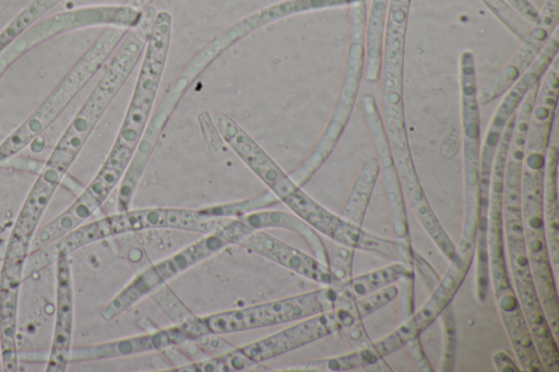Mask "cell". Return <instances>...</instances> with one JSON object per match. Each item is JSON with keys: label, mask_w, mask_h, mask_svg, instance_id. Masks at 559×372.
I'll return each instance as SVG.
<instances>
[{"label": "cell", "mask_w": 559, "mask_h": 372, "mask_svg": "<svg viewBox=\"0 0 559 372\" xmlns=\"http://www.w3.org/2000/svg\"><path fill=\"white\" fill-rule=\"evenodd\" d=\"M278 203V200L270 192L264 191L254 196L203 207L205 213L215 218H240L250 213L270 208Z\"/></svg>", "instance_id": "4316f807"}, {"label": "cell", "mask_w": 559, "mask_h": 372, "mask_svg": "<svg viewBox=\"0 0 559 372\" xmlns=\"http://www.w3.org/2000/svg\"><path fill=\"white\" fill-rule=\"evenodd\" d=\"M340 292L334 286L203 316L210 333L229 334L297 322L333 310Z\"/></svg>", "instance_id": "30bf717a"}, {"label": "cell", "mask_w": 559, "mask_h": 372, "mask_svg": "<svg viewBox=\"0 0 559 372\" xmlns=\"http://www.w3.org/2000/svg\"><path fill=\"white\" fill-rule=\"evenodd\" d=\"M0 2H1V0H0Z\"/></svg>", "instance_id": "ab89813d"}, {"label": "cell", "mask_w": 559, "mask_h": 372, "mask_svg": "<svg viewBox=\"0 0 559 372\" xmlns=\"http://www.w3.org/2000/svg\"><path fill=\"white\" fill-rule=\"evenodd\" d=\"M156 13L153 5L145 7L139 22L128 29L98 81L39 169L15 218L10 240L31 243L63 177L142 57Z\"/></svg>", "instance_id": "6da1fadb"}, {"label": "cell", "mask_w": 559, "mask_h": 372, "mask_svg": "<svg viewBox=\"0 0 559 372\" xmlns=\"http://www.w3.org/2000/svg\"><path fill=\"white\" fill-rule=\"evenodd\" d=\"M360 105L380 166L379 176L382 178L391 228L396 242V259L409 257L414 250L411 244L405 196L391 154L383 119L371 94L362 95Z\"/></svg>", "instance_id": "7c38bea8"}, {"label": "cell", "mask_w": 559, "mask_h": 372, "mask_svg": "<svg viewBox=\"0 0 559 372\" xmlns=\"http://www.w3.org/2000/svg\"><path fill=\"white\" fill-rule=\"evenodd\" d=\"M354 253V249L333 242L328 263L332 276V286H336L353 276Z\"/></svg>", "instance_id": "4dcf8cb0"}, {"label": "cell", "mask_w": 559, "mask_h": 372, "mask_svg": "<svg viewBox=\"0 0 559 372\" xmlns=\"http://www.w3.org/2000/svg\"><path fill=\"white\" fill-rule=\"evenodd\" d=\"M379 172L380 166L377 157H369L353 182L340 214L342 218L362 226Z\"/></svg>", "instance_id": "603a6c76"}, {"label": "cell", "mask_w": 559, "mask_h": 372, "mask_svg": "<svg viewBox=\"0 0 559 372\" xmlns=\"http://www.w3.org/2000/svg\"><path fill=\"white\" fill-rule=\"evenodd\" d=\"M527 23L533 24L538 17V11L528 0H504Z\"/></svg>", "instance_id": "d590c367"}, {"label": "cell", "mask_w": 559, "mask_h": 372, "mask_svg": "<svg viewBox=\"0 0 559 372\" xmlns=\"http://www.w3.org/2000/svg\"><path fill=\"white\" fill-rule=\"evenodd\" d=\"M392 371L373 348L372 341L349 352L293 364L285 371L345 372L354 370Z\"/></svg>", "instance_id": "7402d4cb"}, {"label": "cell", "mask_w": 559, "mask_h": 372, "mask_svg": "<svg viewBox=\"0 0 559 372\" xmlns=\"http://www.w3.org/2000/svg\"><path fill=\"white\" fill-rule=\"evenodd\" d=\"M236 244L309 280L322 286H332V276L326 264L262 229H251Z\"/></svg>", "instance_id": "ac0fdd59"}, {"label": "cell", "mask_w": 559, "mask_h": 372, "mask_svg": "<svg viewBox=\"0 0 559 372\" xmlns=\"http://www.w3.org/2000/svg\"><path fill=\"white\" fill-rule=\"evenodd\" d=\"M558 149L549 145L546 153L543 185V215L550 263L557 276L559 264V206L557 192Z\"/></svg>", "instance_id": "44dd1931"}, {"label": "cell", "mask_w": 559, "mask_h": 372, "mask_svg": "<svg viewBox=\"0 0 559 372\" xmlns=\"http://www.w3.org/2000/svg\"><path fill=\"white\" fill-rule=\"evenodd\" d=\"M366 22V0H355L349 4L348 47L330 119L310 154L289 173L300 187L305 185L329 159L355 108L365 70Z\"/></svg>", "instance_id": "5b68a950"}, {"label": "cell", "mask_w": 559, "mask_h": 372, "mask_svg": "<svg viewBox=\"0 0 559 372\" xmlns=\"http://www.w3.org/2000/svg\"><path fill=\"white\" fill-rule=\"evenodd\" d=\"M340 328V322L333 309L300 320L280 332L236 348L249 360L263 363L326 337Z\"/></svg>", "instance_id": "9a60e30c"}, {"label": "cell", "mask_w": 559, "mask_h": 372, "mask_svg": "<svg viewBox=\"0 0 559 372\" xmlns=\"http://www.w3.org/2000/svg\"><path fill=\"white\" fill-rule=\"evenodd\" d=\"M559 22V0H545L537 20L531 25L521 45L508 62L478 89L479 106L500 98L533 64Z\"/></svg>", "instance_id": "5bb4252c"}, {"label": "cell", "mask_w": 559, "mask_h": 372, "mask_svg": "<svg viewBox=\"0 0 559 372\" xmlns=\"http://www.w3.org/2000/svg\"><path fill=\"white\" fill-rule=\"evenodd\" d=\"M405 346L408 347V351H409L413 360L415 361L418 370H420L423 372H432L433 371V369L431 368V364L423 349L419 337L412 339Z\"/></svg>", "instance_id": "e575fe53"}, {"label": "cell", "mask_w": 559, "mask_h": 372, "mask_svg": "<svg viewBox=\"0 0 559 372\" xmlns=\"http://www.w3.org/2000/svg\"><path fill=\"white\" fill-rule=\"evenodd\" d=\"M188 340L190 339L187 334L174 325L138 336L72 347L69 360L70 362H90L130 357L143 352L162 351L170 346H180Z\"/></svg>", "instance_id": "d6986e66"}, {"label": "cell", "mask_w": 559, "mask_h": 372, "mask_svg": "<svg viewBox=\"0 0 559 372\" xmlns=\"http://www.w3.org/2000/svg\"><path fill=\"white\" fill-rule=\"evenodd\" d=\"M442 326L443 345L439 370L451 372L454 368L456 352V326L454 312L449 304L439 315Z\"/></svg>", "instance_id": "83f0119b"}, {"label": "cell", "mask_w": 559, "mask_h": 372, "mask_svg": "<svg viewBox=\"0 0 559 372\" xmlns=\"http://www.w3.org/2000/svg\"><path fill=\"white\" fill-rule=\"evenodd\" d=\"M128 29L105 26L44 100L0 143V165L15 166L13 158L37 139L99 71Z\"/></svg>", "instance_id": "277c9868"}, {"label": "cell", "mask_w": 559, "mask_h": 372, "mask_svg": "<svg viewBox=\"0 0 559 372\" xmlns=\"http://www.w3.org/2000/svg\"><path fill=\"white\" fill-rule=\"evenodd\" d=\"M231 218H215L201 208L148 207L117 212L84 223L61 238L29 253L28 265L38 272L55 263L60 252L68 254L94 242L148 229H176L202 235L223 229Z\"/></svg>", "instance_id": "3957f363"}, {"label": "cell", "mask_w": 559, "mask_h": 372, "mask_svg": "<svg viewBox=\"0 0 559 372\" xmlns=\"http://www.w3.org/2000/svg\"><path fill=\"white\" fill-rule=\"evenodd\" d=\"M411 275H414V269L407 268L399 261H393L377 269L352 276L334 287L342 295L357 299L389 285L396 284L404 277Z\"/></svg>", "instance_id": "cb8c5ba5"}, {"label": "cell", "mask_w": 559, "mask_h": 372, "mask_svg": "<svg viewBox=\"0 0 559 372\" xmlns=\"http://www.w3.org/2000/svg\"><path fill=\"white\" fill-rule=\"evenodd\" d=\"M480 1L518 39L521 40L531 27V24L520 16L504 0Z\"/></svg>", "instance_id": "f1b7e54d"}, {"label": "cell", "mask_w": 559, "mask_h": 372, "mask_svg": "<svg viewBox=\"0 0 559 372\" xmlns=\"http://www.w3.org/2000/svg\"><path fill=\"white\" fill-rule=\"evenodd\" d=\"M56 263V314L46 372H66L70 363L74 326V291L70 254L60 252Z\"/></svg>", "instance_id": "e0dca14e"}, {"label": "cell", "mask_w": 559, "mask_h": 372, "mask_svg": "<svg viewBox=\"0 0 559 372\" xmlns=\"http://www.w3.org/2000/svg\"><path fill=\"white\" fill-rule=\"evenodd\" d=\"M238 219L251 229L280 228L289 230L306 242L316 259L326 265L329 263V252L319 232L294 213L265 208Z\"/></svg>", "instance_id": "ffe728a7"}, {"label": "cell", "mask_w": 559, "mask_h": 372, "mask_svg": "<svg viewBox=\"0 0 559 372\" xmlns=\"http://www.w3.org/2000/svg\"><path fill=\"white\" fill-rule=\"evenodd\" d=\"M459 85L463 134L464 221L456 249L475 251L480 167V113L475 57L472 50L459 57Z\"/></svg>", "instance_id": "ba28073f"}, {"label": "cell", "mask_w": 559, "mask_h": 372, "mask_svg": "<svg viewBox=\"0 0 559 372\" xmlns=\"http://www.w3.org/2000/svg\"><path fill=\"white\" fill-rule=\"evenodd\" d=\"M150 296L174 325L187 334L190 340L210 333L203 316L194 314L166 284Z\"/></svg>", "instance_id": "d4e9b609"}, {"label": "cell", "mask_w": 559, "mask_h": 372, "mask_svg": "<svg viewBox=\"0 0 559 372\" xmlns=\"http://www.w3.org/2000/svg\"><path fill=\"white\" fill-rule=\"evenodd\" d=\"M399 297L396 284L389 285L367 296L353 299V309L356 315L362 320Z\"/></svg>", "instance_id": "f546056e"}, {"label": "cell", "mask_w": 559, "mask_h": 372, "mask_svg": "<svg viewBox=\"0 0 559 372\" xmlns=\"http://www.w3.org/2000/svg\"><path fill=\"white\" fill-rule=\"evenodd\" d=\"M141 12L123 3L75 8L39 19L0 51V79L16 60L56 36L93 26L129 29L139 22Z\"/></svg>", "instance_id": "8fae6325"}, {"label": "cell", "mask_w": 559, "mask_h": 372, "mask_svg": "<svg viewBox=\"0 0 559 372\" xmlns=\"http://www.w3.org/2000/svg\"><path fill=\"white\" fill-rule=\"evenodd\" d=\"M544 169H522L521 218L536 290L551 332L558 338L559 303L556 275L550 263L543 215Z\"/></svg>", "instance_id": "9c48e42d"}, {"label": "cell", "mask_w": 559, "mask_h": 372, "mask_svg": "<svg viewBox=\"0 0 559 372\" xmlns=\"http://www.w3.org/2000/svg\"><path fill=\"white\" fill-rule=\"evenodd\" d=\"M193 341L209 356L223 355L235 348V346L221 337L219 334L214 333L200 336Z\"/></svg>", "instance_id": "1f68e13d"}, {"label": "cell", "mask_w": 559, "mask_h": 372, "mask_svg": "<svg viewBox=\"0 0 559 372\" xmlns=\"http://www.w3.org/2000/svg\"><path fill=\"white\" fill-rule=\"evenodd\" d=\"M154 0H126V4L131 5L135 9L142 10L143 8L151 5Z\"/></svg>", "instance_id": "74e56055"}, {"label": "cell", "mask_w": 559, "mask_h": 372, "mask_svg": "<svg viewBox=\"0 0 559 372\" xmlns=\"http://www.w3.org/2000/svg\"><path fill=\"white\" fill-rule=\"evenodd\" d=\"M251 228L238 218L230 221L221 230L204 235L199 240L151 265L135 276L124 288L112 297L100 310L104 321H112L151 295L168 280L200 262L218 253L237 241Z\"/></svg>", "instance_id": "52a82bcc"}, {"label": "cell", "mask_w": 559, "mask_h": 372, "mask_svg": "<svg viewBox=\"0 0 559 372\" xmlns=\"http://www.w3.org/2000/svg\"><path fill=\"white\" fill-rule=\"evenodd\" d=\"M212 121L223 141L278 202L333 242L362 252L368 250L372 233L332 213L308 195L230 116L217 111Z\"/></svg>", "instance_id": "7a4b0ae2"}, {"label": "cell", "mask_w": 559, "mask_h": 372, "mask_svg": "<svg viewBox=\"0 0 559 372\" xmlns=\"http://www.w3.org/2000/svg\"><path fill=\"white\" fill-rule=\"evenodd\" d=\"M492 363L499 372H518L520 369L513 359L503 349L497 350L492 355Z\"/></svg>", "instance_id": "8d00e7d4"}, {"label": "cell", "mask_w": 559, "mask_h": 372, "mask_svg": "<svg viewBox=\"0 0 559 372\" xmlns=\"http://www.w3.org/2000/svg\"><path fill=\"white\" fill-rule=\"evenodd\" d=\"M27 256L5 253L0 268V353L2 372L19 371L17 309Z\"/></svg>", "instance_id": "2e32d148"}, {"label": "cell", "mask_w": 559, "mask_h": 372, "mask_svg": "<svg viewBox=\"0 0 559 372\" xmlns=\"http://www.w3.org/2000/svg\"><path fill=\"white\" fill-rule=\"evenodd\" d=\"M168 372H239V371H270L262 363H255L237 350L218 356L194 360L182 365L167 369Z\"/></svg>", "instance_id": "484cf974"}, {"label": "cell", "mask_w": 559, "mask_h": 372, "mask_svg": "<svg viewBox=\"0 0 559 372\" xmlns=\"http://www.w3.org/2000/svg\"><path fill=\"white\" fill-rule=\"evenodd\" d=\"M400 281L402 284V288H399L400 313L404 321L414 312V275L406 276Z\"/></svg>", "instance_id": "d6a6232c"}, {"label": "cell", "mask_w": 559, "mask_h": 372, "mask_svg": "<svg viewBox=\"0 0 559 372\" xmlns=\"http://www.w3.org/2000/svg\"><path fill=\"white\" fill-rule=\"evenodd\" d=\"M414 269L417 268L423 281L425 283L429 292L437 286L440 278L432 266L417 252L413 253Z\"/></svg>", "instance_id": "836d02e7"}, {"label": "cell", "mask_w": 559, "mask_h": 372, "mask_svg": "<svg viewBox=\"0 0 559 372\" xmlns=\"http://www.w3.org/2000/svg\"><path fill=\"white\" fill-rule=\"evenodd\" d=\"M473 259V252L456 250L454 257L449 261L450 264L445 274L430 291L424 304L402 321L393 332L372 341L373 348L382 358L401 349L412 339L419 337L439 317L440 313L451 304L469 271Z\"/></svg>", "instance_id": "4fadbf2b"}, {"label": "cell", "mask_w": 559, "mask_h": 372, "mask_svg": "<svg viewBox=\"0 0 559 372\" xmlns=\"http://www.w3.org/2000/svg\"><path fill=\"white\" fill-rule=\"evenodd\" d=\"M0 372H2L1 353H0Z\"/></svg>", "instance_id": "f35d334b"}, {"label": "cell", "mask_w": 559, "mask_h": 372, "mask_svg": "<svg viewBox=\"0 0 559 372\" xmlns=\"http://www.w3.org/2000/svg\"><path fill=\"white\" fill-rule=\"evenodd\" d=\"M503 231L513 289L545 371H559L557 338L551 332L534 283L521 218V196H502Z\"/></svg>", "instance_id": "8992f818"}]
</instances>
